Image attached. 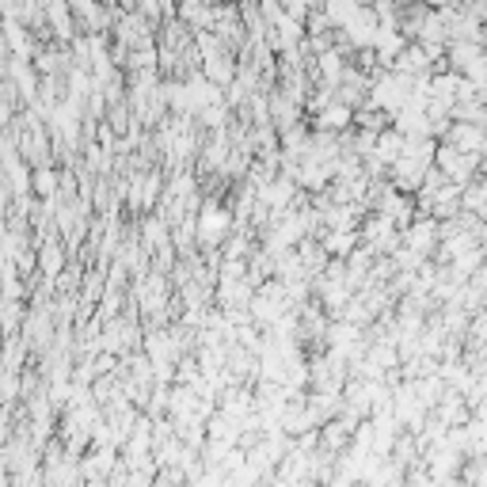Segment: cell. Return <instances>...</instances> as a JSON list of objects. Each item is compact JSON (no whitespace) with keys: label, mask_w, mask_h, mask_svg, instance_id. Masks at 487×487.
<instances>
[{"label":"cell","mask_w":487,"mask_h":487,"mask_svg":"<svg viewBox=\"0 0 487 487\" xmlns=\"http://www.w3.org/2000/svg\"><path fill=\"white\" fill-rule=\"evenodd\" d=\"M233 233V213L221 210L218 202H202V213H194V236L198 244H206V248H218V244Z\"/></svg>","instance_id":"obj_1"},{"label":"cell","mask_w":487,"mask_h":487,"mask_svg":"<svg viewBox=\"0 0 487 487\" xmlns=\"http://www.w3.org/2000/svg\"><path fill=\"white\" fill-rule=\"evenodd\" d=\"M351 122H354V107H351V103H343V99H332L327 107L317 111V130L343 134V130H351Z\"/></svg>","instance_id":"obj_3"},{"label":"cell","mask_w":487,"mask_h":487,"mask_svg":"<svg viewBox=\"0 0 487 487\" xmlns=\"http://www.w3.org/2000/svg\"><path fill=\"white\" fill-rule=\"evenodd\" d=\"M358 244V228H332V233L324 236V252L332 255V260H347Z\"/></svg>","instance_id":"obj_6"},{"label":"cell","mask_w":487,"mask_h":487,"mask_svg":"<svg viewBox=\"0 0 487 487\" xmlns=\"http://www.w3.org/2000/svg\"><path fill=\"white\" fill-rule=\"evenodd\" d=\"M202 77L213 80L218 88H225V84L236 77V62H233V57H228L225 50H213V54L202 57Z\"/></svg>","instance_id":"obj_4"},{"label":"cell","mask_w":487,"mask_h":487,"mask_svg":"<svg viewBox=\"0 0 487 487\" xmlns=\"http://www.w3.org/2000/svg\"><path fill=\"white\" fill-rule=\"evenodd\" d=\"M442 141H450V145L465 149V153H480V149H483V141H487V126L453 119V122H450V130H446V137H442Z\"/></svg>","instance_id":"obj_2"},{"label":"cell","mask_w":487,"mask_h":487,"mask_svg":"<svg viewBox=\"0 0 487 487\" xmlns=\"http://www.w3.org/2000/svg\"><path fill=\"white\" fill-rule=\"evenodd\" d=\"M4 42L16 50V57H31V50H35L31 42H27V31L16 23V16H8V23H4Z\"/></svg>","instance_id":"obj_10"},{"label":"cell","mask_w":487,"mask_h":487,"mask_svg":"<svg viewBox=\"0 0 487 487\" xmlns=\"http://www.w3.org/2000/svg\"><path fill=\"white\" fill-rule=\"evenodd\" d=\"M369 156H377V161H381L384 168H389V164L396 161V156H404V134H400L396 126H384V130L377 134L374 153H369Z\"/></svg>","instance_id":"obj_5"},{"label":"cell","mask_w":487,"mask_h":487,"mask_svg":"<svg viewBox=\"0 0 487 487\" xmlns=\"http://www.w3.org/2000/svg\"><path fill=\"white\" fill-rule=\"evenodd\" d=\"M62 263H65V252H62V244H42V252H38V263L35 267H42V275L46 278H54V275H62Z\"/></svg>","instance_id":"obj_9"},{"label":"cell","mask_w":487,"mask_h":487,"mask_svg":"<svg viewBox=\"0 0 487 487\" xmlns=\"http://www.w3.org/2000/svg\"><path fill=\"white\" fill-rule=\"evenodd\" d=\"M46 16L57 38H73V8H69V0H46Z\"/></svg>","instance_id":"obj_7"},{"label":"cell","mask_w":487,"mask_h":487,"mask_svg":"<svg viewBox=\"0 0 487 487\" xmlns=\"http://www.w3.org/2000/svg\"><path fill=\"white\" fill-rule=\"evenodd\" d=\"M57 183H62V176H57V168H50V164H38L31 171V194H38L42 202H50L57 194Z\"/></svg>","instance_id":"obj_8"}]
</instances>
